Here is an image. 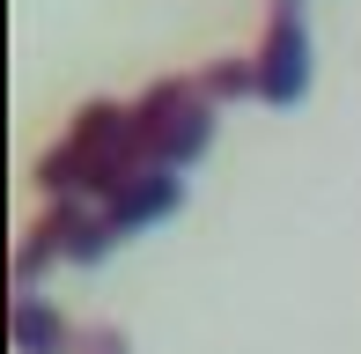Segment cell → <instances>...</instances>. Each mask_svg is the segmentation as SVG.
<instances>
[{
	"label": "cell",
	"instance_id": "6da1fadb",
	"mask_svg": "<svg viewBox=\"0 0 361 354\" xmlns=\"http://www.w3.org/2000/svg\"><path fill=\"white\" fill-rule=\"evenodd\" d=\"M147 163H155V155H147V140H140L133 104H89L74 118V133L37 163V185L59 192V200H74V192H104L111 200V192L133 185Z\"/></svg>",
	"mask_w": 361,
	"mask_h": 354
},
{
	"label": "cell",
	"instance_id": "7a4b0ae2",
	"mask_svg": "<svg viewBox=\"0 0 361 354\" xmlns=\"http://www.w3.org/2000/svg\"><path fill=\"white\" fill-rule=\"evenodd\" d=\"M133 118H140L147 155H155L162 170H185V163H200L207 140H214V96L200 82H155L133 104Z\"/></svg>",
	"mask_w": 361,
	"mask_h": 354
},
{
	"label": "cell",
	"instance_id": "3957f363",
	"mask_svg": "<svg viewBox=\"0 0 361 354\" xmlns=\"http://www.w3.org/2000/svg\"><path fill=\"white\" fill-rule=\"evenodd\" d=\"M310 89V30L295 0H273V23H266V52H258V96L266 104H295Z\"/></svg>",
	"mask_w": 361,
	"mask_h": 354
},
{
	"label": "cell",
	"instance_id": "277c9868",
	"mask_svg": "<svg viewBox=\"0 0 361 354\" xmlns=\"http://www.w3.org/2000/svg\"><path fill=\"white\" fill-rule=\"evenodd\" d=\"M177 200H185L177 170L147 163V170L133 177V185H118V192H111V207H104V229H111V236H133V229H147V221H162Z\"/></svg>",
	"mask_w": 361,
	"mask_h": 354
},
{
	"label": "cell",
	"instance_id": "5b68a950",
	"mask_svg": "<svg viewBox=\"0 0 361 354\" xmlns=\"http://www.w3.org/2000/svg\"><path fill=\"white\" fill-rule=\"evenodd\" d=\"M15 347L23 354H81V332L67 325V317H52L37 295L15 303Z\"/></svg>",
	"mask_w": 361,
	"mask_h": 354
},
{
	"label": "cell",
	"instance_id": "8992f818",
	"mask_svg": "<svg viewBox=\"0 0 361 354\" xmlns=\"http://www.w3.org/2000/svg\"><path fill=\"white\" fill-rule=\"evenodd\" d=\"M207 96H258V59H221V67L200 74Z\"/></svg>",
	"mask_w": 361,
	"mask_h": 354
}]
</instances>
